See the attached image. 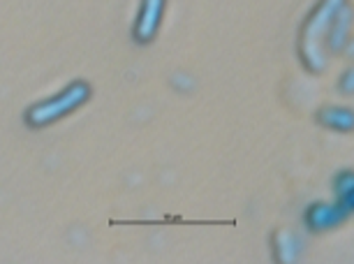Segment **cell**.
I'll use <instances>...</instances> for the list:
<instances>
[{"label":"cell","mask_w":354,"mask_h":264,"mask_svg":"<svg viewBox=\"0 0 354 264\" xmlns=\"http://www.w3.org/2000/svg\"><path fill=\"white\" fill-rule=\"evenodd\" d=\"M271 253L278 264H297L306 253V239L294 229H278L271 239Z\"/></svg>","instance_id":"5b68a950"},{"label":"cell","mask_w":354,"mask_h":264,"mask_svg":"<svg viewBox=\"0 0 354 264\" xmlns=\"http://www.w3.org/2000/svg\"><path fill=\"white\" fill-rule=\"evenodd\" d=\"M352 213H354V209L340 204L338 200L313 202L304 211V225L308 227V232L313 234H322V232H329V229L340 227L345 220L352 218Z\"/></svg>","instance_id":"3957f363"},{"label":"cell","mask_w":354,"mask_h":264,"mask_svg":"<svg viewBox=\"0 0 354 264\" xmlns=\"http://www.w3.org/2000/svg\"><path fill=\"white\" fill-rule=\"evenodd\" d=\"M315 121L331 132H352L354 130V112L350 107H340V105L319 107L315 114Z\"/></svg>","instance_id":"52a82bcc"},{"label":"cell","mask_w":354,"mask_h":264,"mask_svg":"<svg viewBox=\"0 0 354 264\" xmlns=\"http://www.w3.org/2000/svg\"><path fill=\"white\" fill-rule=\"evenodd\" d=\"M338 91L343 93V96H352V93H354V70H352V67H347V70L340 74Z\"/></svg>","instance_id":"9c48e42d"},{"label":"cell","mask_w":354,"mask_h":264,"mask_svg":"<svg viewBox=\"0 0 354 264\" xmlns=\"http://www.w3.org/2000/svg\"><path fill=\"white\" fill-rule=\"evenodd\" d=\"M352 39V5L347 3L340 8V12L333 17L331 28L326 33V51L329 56L333 53H345Z\"/></svg>","instance_id":"8992f818"},{"label":"cell","mask_w":354,"mask_h":264,"mask_svg":"<svg viewBox=\"0 0 354 264\" xmlns=\"http://www.w3.org/2000/svg\"><path fill=\"white\" fill-rule=\"evenodd\" d=\"M350 0H317V5L304 19L299 30V58L310 74H322L329 67V51H326V33L331 28L333 17Z\"/></svg>","instance_id":"6da1fadb"},{"label":"cell","mask_w":354,"mask_h":264,"mask_svg":"<svg viewBox=\"0 0 354 264\" xmlns=\"http://www.w3.org/2000/svg\"><path fill=\"white\" fill-rule=\"evenodd\" d=\"M165 12H167V0H139L135 24H132V39L144 46L156 42Z\"/></svg>","instance_id":"277c9868"},{"label":"cell","mask_w":354,"mask_h":264,"mask_svg":"<svg viewBox=\"0 0 354 264\" xmlns=\"http://www.w3.org/2000/svg\"><path fill=\"white\" fill-rule=\"evenodd\" d=\"M331 188H333V197H336L340 204L354 209V172L352 169H340V172L333 176Z\"/></svg>","instance_id":"ba28073f"},{"label":"cell","mask_w":354,"mask_h":264,"mask_svg":"<svg viewBox=\"0 0 354 264\" xmlns=\"http://www.w3.org/2000/svg\"><path fill=\"white\" fill-rule=\"evenodd\" d=\"M93 96V88L88 81H70L68 86H63L56 96L39 100V103L30 105L28 109L24 112V123L30 130H44L58 121L68 118L70 114H75L77 109L88 103Z\"/></svg>","instance_id":"7a4b0ae2"}]
</instances>
